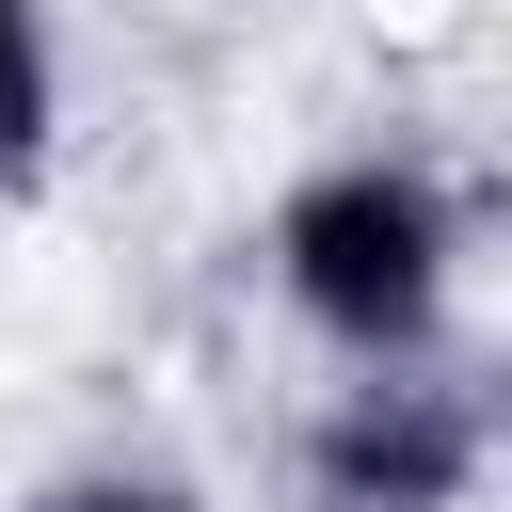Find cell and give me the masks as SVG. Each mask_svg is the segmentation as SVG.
<instances>
[{
  "instance_id": "cell-1",
  "label": "cell",
  "mask_w": 512,
  "mask_h": 512,
  "mask_svg": "<svg viewBox=\"0 0 512 512\" xmlns=\"http://www.w3.org/2000/svg\"><path fill=\"white\" fill-rule=\"evenodd\" d=\"M272 288L320 352L352 368H432L448 352V304H464V192L416 160V144H352L320 176H288L272 208Z\"/></svg>"
},
{
  "instance_id": "cell-2",
  "label": "cell",
  "mask_w": 512,
  "mask_h": 512,
  "mask_svg": "<svg viewBox=\"0 0 512 512\" xmlns=\"http://www.w3.org/2000/svg\"><path fill=\"white\" fill-rule=\"evenodd\" d=\"M480 448H496L480 384H448V368H352L304 416V512H464Z\"/></svg>"
},
{
  "instance_id": "cell-4",
  "label": "cell",
  "mask_w": 512,
  "mask_h": 512,
  "mask_svg": "<svg viewBox=\"0 0 512 512\" xmlns=\"http://www.w3.org/2000/svg\"><path fill=\"white\" fill-rule=\"evenodd\" d=\"M32 512H208V496H192L176 464H64Z\"/></svg>"
},
{
  "instance_id": "cell-3",
  "label": "cell",
  "mask_w": 512,
  "mask_h": 512,
  "mask_svg": "<svg viewBox=\"0 0 512 512\" xmlns=\"http://www.w3.org/2000/svg\"><path fill=\"white\" fill-rule=\"evenodd\" d=\"M64 160V48H48V0H0V192H48Z\"/></svg>"
}]
</instances>
